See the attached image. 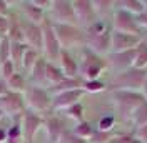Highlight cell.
<instances>
[{
    "mask_svg": "<svg viewBox=\"0 0 147 143\" xmlns=\"http://www.w3.org/2000/svg\"><path fill=\"white\" fill-rule=\"evenodd\" d=\"M70 130H72L77 136H80V138H84V140L89 142V138H90L92 135H94V132H95V126L92 125L89 120H82V122L75 123Z\"/></svg>",
    "mask_w": 147,
    "mask_h": 143,
    "instance_id": "obj_23",
    "label": "cell"
},
{
    "mask_svg": "<svg viewBox=\"0 0 147 143\" xmlns=\"http://www.w3.org/2000/svg\"><path fill=\"white\" fill-rule=\"evenodd\" d=\"M147 67V43L142 42L136 48V58H134V68L144 70Z\"/></svg>",
    "mask_w": 147,
    "mask_h": 143,
    "instance_id": "obj_28",
    "label": "cell"
},
{
    "mask_svg": "<svg viewBox=\"0 0 147 143\" xmlns=\"http://www.w3.org/2000/svg\"><path fill=\"white\" fill-rule=\"evenodd\" d=\"M115 126V115L112 113H104L102 116L97 118V123H95V130L99 132H112Z\"/></svg>",
    "mask_w": 147,
    "mask_h": 143,
    "instance_id": "obj_26",
    "label": "cell"
},
{
    "mask_svg": "<svg viewBox=\"0 0 147 143\" xmlns=\"http://www.w3.org/2000/svg\"><path fill=\"white\" fill-rule=\"evenodd\" d=\"M42 57V53L40 52H37V50H34V48H27L25 50V53H24V58H22V63H20V70L24 75H28L30 73V70H32V67L35 65V62Z\"/></svg>",
    "mask_w": 147,
    "mask_h": 143,
    "instance_id": "obj_21",
    "label": "cell"
},
{
    "mask_svg": "<svg viewBox=\"0 0 147 143\" xmlns=\"http://www.w3.org/2000/svg\"><path fill=\"white\" fill-rule=\"evenodd\" d=\"M142 43L139 35H129V33H119L112 32L110 35V52H130L136 50Z\"/></svg>",
    "mask_w": 147,
    "mask_h": 143,
    "instance_id": "obj_15",
    "label": "cell"
},
{
    "mask_svg": "<svg viewBox=\"0 0 147 143\" xmlns=\"http://www.w3.org/2000/svg\"><path fill=\"white\" fill-rule=\"evenodd\" d=\"M10 42H17V43H24V30H22V17L17 13V10L9 17V33H7Z\"/></svg>",
    "mask_w": 147,
    "mask_h": 143,
    "instance_id": "obj_18",
    "label": "cell"
},
{
    "mask_svg": "<svg viewBox=\"0 0 147 143\" xmlns=\"http://www.w3.org/2000/svg\"><path fill=\"white\" fill-rule=\"evenodd\" d=\"M107 85L105 82H102L100 78L99 80H89V82H82V90L85 93H90V95H99L102 92H105Z\"/></svg>",
    "mask_w": 147,
    "mask_h": 143,
    "instance_id": "obj_29",
    "label": "cell"
},
{
    "mask_svg": "<svg viewBox=\"0 0 147 143\" xmlns=\"http://www.w3.org/2000/svg\"><path fill=\"white\" fill-rule=\"evenodd\" d=\"M13 9L17 10V13L22 18H25L27 22L42 25L47 20V12H44L42 9H38L32 0H18L13 2Z\"/></svg>",
    "mask_w": 147,
    "mask_h": 143,
    "instance_id": "obj_11",
    "label": "cell"
},
{
    "mask_svg": "<svg viewBox=\"0 0 147 143\" xmlns=\"http://www.w3.org/2000/svg\"><path fill=\"white\" fill-rule=\"evenodd\" d=\"M42 35H44V42H42V57L50 63H59V57L62 52V47L57 40V35L54 32L52 23L45 20L42 23Z\"/></svg>",
    "mask_w": 147,
    "mask_h": 143,
    "instance_id": "obj_6",
    "label": "cell"
},
{
    "mask_svg": "<svg viewBox=\"0 0 147 143\" xmlns=\"http://www.w3.org/2000/svg\"><path fill=\"white\" fill-rule=\"evenodd\" d=\"M112 140V132H99V130H95L94 135H92L90 138H89V143H110Z\"/></svg>",
    "mask_w": 147,
    "mask_h": 143,
    "instance_id": "obj_33",
    "label": "cell"
},
{
    "mask_svg": "<svg viewBox=\"0 0 147 143\" xmlns=\"http://www.w3.org/2000/svg\"><path fill=\"white\" fill-rule=\"evenodd\" d=\"M12 12H13V2L0 0V17H10Z\"/></svg>",
    "mask_w": 147,
    "mask_h": 143,
    "instance_id": "obj_34",
    "label": "cell"
},
{
    "mask_svg": "<svg viewBox=\"0 0 147 143\" xmlns=\"http://www.w3.org/2000/svg\"><path fill=\"white\" fill-rule=\"evenodd\" d=\"M134 138H136V140H139L140 143H147V125L139 126L137 130H136Z\"/></svg>",
    "mask_w": 147,
    "mask_h": 143,
    "instance_id": "obj_35",
    "label": "cell"
},
{
    "mask_svg": "<svg viewBox=\"0 0 147 143\" xmlns=\"http://www.w3.org/2000/svg\"><path fill=\"white\" fill-rule=\"evenodd\" d=\"M107 70V62L105 57L92 53L90 50L82 48L80 50V58H79V77L84 82L89 80H99L100 75Z\"/></svg>",
    "mask_w": 147,
    "mask_h": 143,
    "instance_id": "obj_1",
    "label": "cell"
},
{
    "mask_svg": "<svg viewBox=\"0 0 147 143\" xmlns=\"http://www.w3.org/2000/svg\"><path fill=\"white\" fill-rule=\"evenodd\" d=\"M0 65H2V62H0Z\"/></svg>",
    "mask_w": 147,
    "mask_h": 143,
    "instance_id": "obj_38",
    "label": "cell"
},
{
    "mask_svg": "<svg viewBox=\"0 0 147 143\" xmlns=\"http://www.w3.org/2000/svg\"><path fill=\"white\" fill-rule=\"evenodd\" d=\"M28 47L25 43H17V42H10V60L13 62V65L17 67V70H20V63L24 58V53Z\"/></svg>",
    "mask_w": 147,
    "mask_h": 143,
    "instance_id": "obj_24",
    "label": "cell"
},
{
    "mask_svg": "<svg viewBox=\"0 0 147 143\" xmlns=\"http://www.w3.org/2000/svg\"><path fill=\"white\" fill-rule=\"evenodd\" d=\"M20 126H22V135L25 143H34L35 136L44 130V116L25 110L24 115L20 116Z\"/></svg>",
    "mask_w": 147,
    "mask_h": 143,
    "instance_id": "obj_8",
    "label": "cell"
},
{
    "mask_svg": "<svg viewBox=\"0 0 147 143\" xmlns=\"http://www.w3.org/2000/svg\"><path fill=\"white\" fill-rule=\"evenodd\" d=\"M24 102L28 112H34L44 116V113L52 112V95L49 90L37 85H28L24 92Z\"/></svg>",
    "mask_w": 147,
    "mask_h": 143,
    "instance_id": "obj_3",
    "label": "cell"
},
{
    "mask_svg": "<svg viewBox=\"0 0 147 143\" xmlns=\"http://www.w3.org/2000/svg\"><path fill=\"white\" fill-rule=\"evenodd\" d=\"M22 30H24V43L28 48H34L42 53V42H44L42 25H37V23H32V22H27L25 18H22Z\"/></svg>",
    "mask_w": 147,
    "mask_h": 143,
    "instance_id": "obj_14",
    "label": "cell"
},
{
    "mask_svg": "<svg viewBox=\"0 0 147 143\" xmlns=\"http://www.w3.org/2000/svg\"><path fill=\"white\" fill-rule=\"evenodd\" d=\"M112 32L140 35V28L137 25V17L122 9H115L112 15Z\"/></svg>",
    "mask_w": 147,
    "mask_h": 143,
    "instance_id": "obj_7",
    "label": "cell"
},
{
    "mask_svg": "<svg viewBox=\"0 0 147 143\" xmlns=\"http://www.w3.org/2000/svg\"><path fill=\"white\" fill-rule=\"evenodd\" d=\"M59 67L64 72L65 78H80L79 77V58L74 55V52L62 50L59 57Z\"/></svg>",
    "mask_w": 147,
    "mask_h": 143,
    "instance_id": "obj_16",
    "label": "cell"
},
{
    "mask_svg": "<svg viewBox=\"0 0 147 143\" xmlns=\"http://www.w3.org/2000/svg\"><path fill=\"white\" fill-rule=\"evenodd\" d=\"M92 7H94V12H95V17L97 20H107L109 13L114 15V2H92Z\"/></svg>",
    "mask_w": 147,
    "mask_h": 143,
    "instance_id": "obj_22",
    "label": "cell"
},
{
    "mask_svg": "<svg viewBox=\"0 0 147 143\" xmlns=\"http://www.w3.org/2000/svg\"><path fill=\"white\" fill-rule=\"evenodd\" d=\"M134 58H136V50H130V52H110L105 57L107 70L114 72V75H119V73L134 67Z\"/></svg>",
    "mask_w": 147,
    "mask_h": 143,
    "instance_id": "obj_10",
    "label": "cell"
},
{
    "mask_svg": "<svg viewBox=\"0 0 147 143\" xmlns=\"http://www.w3.org/2000/svg\"><path fill=\"white\" fill-rule=\"evenodd\" d=\"M0 110L7 118H17L22 116L25 108V102H24V93H13L9 92L7 95L0 97Z\"/></svg>",
    "mask_w": 147,
    "mask_h": 143,
    "instance_id": "obj_9",
    "label": "cell"
},
{
    "mask_svg": "<svg viewBox=\"0 0 147 143\" xmlns=\"http://www.w3.org/2000/svg\"><path fill=\"white\" fill-rule=\"evenodd\" d=\"M59 143H89V142H87V140H84V138H80V136H77L72 130H69V128H67L64 133L60 135Z\"/></svg>",
    "mask_w": 147,
    "mask_h": 143,
    "instance_id": "obj_31",
    "label": "cell"
},
{
    "mask_svg": "<svg viewBox=\"0 0 147 143\" xmlns=\"http://www.w3.org/2000/svg\"><path fill=\"white\" fill-rule=\"evenodd\" d=\"M0 122H2V120H0Z\"/></svg>",
    "mask_w": 147,
    "mask_h": 143,
    "instance_id": "obj_39",
    "label": "cell"
},
{
    "mask_svg": "<svg viewBox=\"0 0 147 143\" xmlns=\"http://www.w3.org/2000/svg\"><path fill=\"white\" fill-rule=\"evenodd\" d=\"M47 20L50 23H57V25H77L72 2H69V0H52L50 9L47 10Z\"/></svg>",
    "mask_w": 147,
    "mask_h": 143,
    "instance_id": "obj_5",
    "label": "cell"
},
{
    "mask_svg": "<svg viewBox=\"0 0 147 143\" xmlns=\"http://www.w3.org/2000/svg\"><path fill=\"white\" fill-rule=\"evenodd\" d=\"M10 60V40L9 37H2L0 38V62H7Z\"/></svg>",
    "mask_w": 147,
    "mask_h": 143,
    "instance_id": "obj_32",
    "label": "cell"
},
{
    "mask_svg": "<svg viewBox=\"0 0 147 143\" xmlns=\"http://www.w3.org/2000/svg\"><path fill=\"white\" fill-rule=\"evenodd\" d=\"M72 7H74V13H75V22H77V25L82 30L89 28L97 20L94 7H92V2H87V0H74Z\"/></svg>",
    "mask_w": 147,
    "mask_h": 143,
    "instance_id": "obj_12",
    "label": "cell"
},
{
    "mask_svg": "<svg viewBox=\"0 0 147 143\" xmlns=\"http://www.w3.org/2000/svg\"><path fill=\"white\" fill-rule=\"evenodd\" d=\"M45 80H47V88L59 85L62 80H65L64 72L60 70L59 63H50L47 62V73H45Z\"/></svg>",
    "mask_w": 147,
    "mask_h": 143,
    "instance_id": "obj_19",
    "label": "cell"
},
{
    "mask_svg": "<svg viewBox=\"0 0 147 143\" xmlns=\"http://www.w3.org/2000/svg\"><path fill=\"white\" fill-rule=\"evenodd\" d=\"M130 118H132L134 125L137 126V128H139V126L147 125V100H144V102H142V103H140L134 112H132Z\"/></svg>",
    "mask_w": 147,
    "mask_h": 143,
    "instance_id": "obj_25",
    "label": "cell"
},
{
    "mask_svg": "<svg viewBox=\"0 0 147 143\" xmlns=\"http://www.w3.org/2000/svg\"><path fill=\"white\" fill-rule=\"evenodd\" d=\"M60 113H62V115H64L65 118H70V120H74L75 123H79V122L85 120V112H84V105H82V102H80V103H75L74 107L67 108V110L60 112Z\"/></svg>",
    "mask_w": 147,
    "mask_h": 143,
    "instance_id": "obj_27",
    "label": "cell"
},
{
    "mask_svg": "<svg viewBox=\"0 0 147 143\" xmlns=\"http://www.w3.org/2000/svg\"><path fill=\"white\" fill-rule=\"evenodd\" d=\"M85 95V92L82 88L77 90H69V92H64V93H59V95H54L52 97V112L55 113H60L67 108L74 107L75 103H80Z\"/></svg>",
    "mask_w": 147,
    "mask_h": 143,
    "instance_id": "obj_13",
    "label": "cell"
},
{
    "mask_svg": "<svg viewBox=\"0 0 147 143\" xmlns=\"http://www.w3.org/2000/svg\"><path fill=\"white\" fill-rule=\"evenodd\" d=\"M147 83V75L144 70H137V68H129V70L122 72L119 75H114L112 82L109 87L112 90H127V92H136V88H140L142 85Z\"/></svg>",
    "mask_w": 147,
    "mask_h": 143,
    "instance_id": "obj_4",
    "label": "cell"
},
{
    "mask_svg": "<svg viewBox=\"0 0 147 143\" xmlns=\"http://www.w3.org/2000/svg\"><path fill=\"white\" fill-rule=\"evenodd\" d=\"M17 67L13 65L12 60H7V62H3L0 65V77L3 78V80H9L10 77L13 75V73H17Z\"/></svg>",
    "mask_w": 147,
    "mask_h": 143,
    "instance_id": "obj_30",
    "label": "cell"
},
{
    "mask_svg": "<svg viewBox=\"0 0 147 143\" xmlns=\"http://www.w3.org/2000/svg\"><path fill=\"white\" fill-rule=\"evenodd\" d=\"M54 32L57 35V40L62 47V50L74 52V50H82L85 48V30H82L77 25H57L52 23Z\"/></svg>",
    "mask_w": 147,
    "mask_h": 143,
    "instance_id": "obj_2",
    "label": "cell"
},
{
    "mask_svg": "<svg viewBox=\"0 0 147 143\" xmlns=\"http://www.w3.org/2000/svg\"><path fill=\"white\" fill-rule=\"evenodd\" d=\"M7 85H9V90L13 92V93H24L28 87V78L27 75H24L22 72H17L7 80Z\"/></svg>",
    "mask_w": 147,
    "mask_h": 143,
    "instance_id": "obj_20",
    "label": "cell"
},
{
    "mask_svg": "<svg viewBox=\"0 0 147 143\" xmlns=\"http://www.w3.org/2000/svg\"><path fill=\"white\" fill-rule=\"evenodd\" d=\"M9 33V17H0V38Z\"/></svg>",
    "mask_w": 147,
    "mask_h": 143,
    "instance_id": "obj_36",
    "label": "cell"
},
{
    "mask_svg": "<svg viewBox=\"0 0 147 143\" xmlns=\"http://www.w3.org/2000/svg\"><path fill=\"white\" fill-rule=\"evenodd\" d=\"M45 73H47V60L44 58V57H40V58L35 62V65L32 67L30 73L27 75L28 85H37V87H44V88H47Z\"/></svg>",
    "mask_w": 147,
    "mask_h": 143,
    "instance_id": "obj_17",
    "label": "cell"
},
{
    "mask_svg": "<svg viewBox=\"0 0 147 143\" xmlns=\"http://www.w3.org/2000/svg\"><path fill=\"white\" fill-rule=\"evenodd\" d=\"M10 90H9V85H7V80H3L2 77H0V97H3V95H7Z\"/></svg>",
    "mask_w": 147,
    "mask_h": 143,
    "instance_id": "obj_37",
    "label": "cell"
},
{
    "mask_svg": "<svg viewBox=\"0 0 147 143\" xmlns=\"http://www.w3.org/2000/svg\"><path fill=\"white\" fill-rule=\"evenodd\" d=\"M146 43H147V42H146Z\"/></svg>",
    "mask_w": 147,
    "mask_h": 143,
    "instance_id": "obj_40",
    "label": "cell"
}]
</instances>
